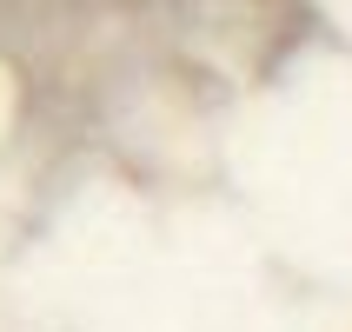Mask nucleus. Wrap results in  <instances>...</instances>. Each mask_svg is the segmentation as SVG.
<instances>
[]
</instances>
